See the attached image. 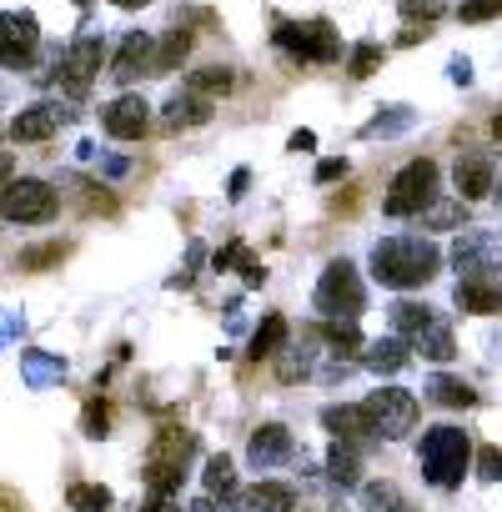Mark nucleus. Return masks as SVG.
I'll return each mask as SVG.
<instances>
[{
  "instance_id": "nucleus-1",
  "label": "nucleus",
  "mask_w": 502,
  "mask_h": 512,
  "mask_svg": "<svg viewBox=\"0 0 502 512\" xmlns=\"http://www.w3.org/2000/svg\"><path fill=\"white\" fill-rule=\"evenodd\" d=\"M442 267V251L427 236H387L372 246V277L392 292H412L422 282H432Z\"/></svg>"
},
{
  "instance_id": "nucleus-2",
  "label": "nucleus",
  "mask_w": 502,
  "mask_h": 512,
  "mask_svg": "<svg viewBox=\"0 0 502 512\" xmlns=\"http://www.w3.org/2000/svg\"><path fill=\"white\" fill-rule=\"evenodd\" d=\"M417 462H422V472H427V482L432 487H457L462 482V472H467V462H472V442H467V432L462 427H427L422 432V447H417Z\"/></svg>"
},
{
  "instance_id": "nucleus-3",
  "label": "nucleus",
  "mask_w": 502,
  "mask_h": 512,
  "mask_svg": "<svg viewBox=\"0 0 502 512\" xmlns=\"http://www.w3.org/2000/svg\"><path fill=\"white\" fill-rule=\"evenodd\" d=\"M432 201H437V161L417 156V161H407V166L392 176V186H387V196H382V211H387V216H422Z\"/></svg>"
},
{
  "instance_id": "nucleus-4",
  "label": "nucleus",
  "mask_w": 502,
  "mask_h": 512,
  "mask_svg": "<svg viewBox=\"0 0 502 512\" xmlns=\"http://www.w3.org/2000/svg\"><path fill=\"white\" fill-rule=\"evenodd\" d=\"M56 206H61L56 186H46V181H36V176H21V181L0 186V216L16 221V226H41V221L56 216Z\"/></svg>"
},
{
  "instance_id": "nucleus-5",
  "label": "nucleus",
  "mask_w": 502,
  "mask_h": 512,
  "mask_svg": "<svg viewBox=\"0 0 502 512\" xmlns=\"http://www.w3.org/2000/svg\"><path fill=\"white\" fill-rule=\"evenodd\" d=\"M362 302H367V292H362L357 267L352 262H332L322 272V282H317V312L322 317H357Z\"/></svg>"
},
{
  "instance_id": "nucleus-6",
  "label": "nucleus",
  "mask_w": 502,
  "mask_h": 512,
  "mask_svg": "<svg viewBox=\"0 0 502 512\" xmlns=\"http://www.w3.org/2000/svg\"><path fill=\"white\" fill-rule=\"evenodd\" d=\"M362 407H367V417H372V427H377L382 442H397V437H407L417 427V397L407 387H382Z\"/></svg>"
},
{
  "instance_id": "nucleus-7",
  "label": "nucleus",
  "mask_w": 502,
  "mask_h": 512,
  "mask_svg": "<svg viewBox=\"0 0 502 512\" xmlns=\"http://www.w3.org/2000/svg\"><path fill=\"white\" fill-rule=\"evenodd\" d=\"M277 46L292 51L297 61H337V56H342V41H337V31H332L327 21H307V26L282 21V26H277Z\"/></svg>"
},
{
  "instance_id": "nucleus-8",
  "label": "nucleus",
  "mask_w": 502,
  "mask_h": 512,
  "mask_svg": "<svg viewBox=\"0 0 502 512\" xmlns=\"http://www.w3.org/2000/svg\"><path fill=\"white\" fill-rule=\"evenodd\" d=\"M452 267L462 277H492V272H502V236L497 231H457Z\"/></svg>"
},
{
  "instance_id": "nucleus-9",
  "label": "nucleus",
  "mask_w": 502,
  "mask_h": 512,
  "mask_svg": "<svg viewBox=\"0 0 502 512\" xmlns=\"http://www.w3.org/2000/svg\"><path fill=\"white\" fill-rule=\"evenodd\" d=\"M36 46H41V26L31 11H0V66L11 71L31 66Z\"/></svg>"
},
{
  "instance_id": "nucleus-10",
  "label": "nucleus",
  "mask_w": 502,
  "mask_h": 512,
  "mask_svg": "<svg viewBox=\"0 0 502 512\" xmlns=\"http://www.w3.org/2000/svg\"><path fill=\"white\" fill-rule=\"evenodd\" d=\"M101 61H106V41L96 36V31H81L71 46H66V56H61V66H66V81H71V91L81 96L91 81H96V71H101Z\"/></svg>"
},
{
  "instance_id": "nucleus-11",
  "label": "nucleus",
  "mask_w": 502,
  "mask_h": 512,
  "mask_svg": "<svg viewBox=\"0 0 502 512\" xmlns=\"http://www.w3.org/2000/svg\"><path fill=\"white\" fill-rule=\"evenodd\" d=\"M151 126V106L141 96H116L111 106H101V131L116 141H141Z\"/></svg>"
},
{
  "instance_id": "nucleus-12",
  "label": "nucleus",
  "mask_w": 502,
  "mask_h": 512,
  "mask_svg": "<svg viewBox=\"0 0 502 512\" xmlns=\"http://www.w3.org/2000/svg\"><path fill=\"white\" fill-rule=\"evenodd\" d=\"M66 121H71V111H66L61 101H36V106H26V111L11 121V136H16V141H51Z\"/></svg>"
},
{
  "instance_id": "nucleus-13",
  "label": "nucleus",
  "mask_w": 502,
  "mask_h": 512,
  "mask_svg": "<svg viewBox=\"0 0 502 512\" xmlns=\"http://www.w3.org/2000/svg\"><path fill=\"white\" fill-rule=\"evenodd\" d=\"M322 427L337 437V442H377V427H372V417H367V407L357 402H332V407H322Z\"/></svg>"
},
{
  "instance_id": "nucleus-14",
  "label": "nucleus",
  "mask_w": 502,
  "mask_h": 512,
  "mask_svg": "<svg viewBox=\"0 0 502 512\" xmlns=\"http://www.w3.org/2000/svg\"><path fill=\"white\" fill-rule=\"evenodd\" d=\"M151 56H156V41H151L146 31H131V36L121 41L116 61H111V81H116V86H131L136 76H151Z\"/></svg>"
},
{
  "instance_id": "nucleus-15",
  "label": "nucleus",
  "mask_w": 502,
  "mask_h": 512,
  "mask_svg": "<svg viewBox=\"0 0 502 512\" xmlns=\"http://www.w3.org/2000/svg\"><path fill=\"white\" fill-rule=\"evenodd\" d=\"M287 457H292V432L282 422H267V427L251 432V442H246V462L251 467H282Z\"/></svg>"
},
{
  "instance_id": "nucleus-16",
  "label": "nucleus",
  "mask_w": 502,
  "mask_h": 512,
  "mask_svg": "<svg viewBox=\"0 0 502 512\" xmlns=\"http://www.w3.org/2000/svg\"><path fill=\"white\" fill-rule=\"evenodd\" d=\"M457 312H472V317H502V282H487V277H462L457 292H452Z\"/></svg>"
},
{
  "instance_id": "nucleus-17",
  "label": "nucleus",
  "mask_w": 502,
  "mask_h": 512,
  "mask_svg": "<svg viewBox=\"0 0 502 512\" xmlns=\"http://www.w3.org/2000/svg\"><path fill=\"white\" fill-rule=\"evenodd\" d=\"M452 186H457V196L462 201H482L497 181H492V161L487 156H477V151H467V156H457V166H452Z\"/></svg>"
},
{
  "instance_id": "nucleus-18",
  "label": "nucleus",
  "mask_w": 502,
  "mask_h": 512,
  "mask_svg": "<svg viewBox=\"0 0 502 512\" xmlns=\"http://www.w3.org/2000/svg\"><path fill=\"white\" fill-rule=\"evenodd\" d=\"M161 121H166V131H191V126H206V121H211V96L176 91V96L161 106Z\"/></svg>"
},
{
  "instance_id": "nucleus-19",
  "label": "nucleus",
  "mask_w": 502,
  "mask_h": 512,
  "mask_svg": "<svg viewBox=\"0 0 502 512\" xmlns=\"http://www.w3.org/2000/svg\"><path fill=\"white\" fill-rule=\"evenodd\" d=\"M407 362H412V347H407V337H397V332L362 347V367L377 372V377H392V372H402Z\"/></svg>"
},
{
  "instance_id": "nucleus-20",
  "label": "nucleus",
  "mask_w": 502,
  "mask_h": 512,
  "mask_svg": "<svg viewBox=\"0 0 502 512\" xmlns=\"http://www.w3.org/2000/svg\"><path fill=\"white\" fill-rule=\"evenodd\" d=\"M201 482H206V492H211V497H221V512H241L236 467H231V457H226V452H221V457H206V472H201Z\"/></svg>"
},
{
  "instance_id": "nucleus-21",
  "label": "nucleus",
  "mask_w": 502,
  "mask_h": 512,
  "mask_svg": "<svg viewBox=\"0 0 502 512\" xmlns=\"http://www.w3.org/2000/svg\"><path fill=\"white\" fill-rule=\"evenodd\" d=\"M241 512H297V492L287 482H257L241 492Z\"/></svg>"
},
{
  "instance_id": "nucleus-22",
  "label": "nucleus",
  "mask_w": 502,
  "mask_h": 512,
  "mask_svg": "<svg viewBox=\"0 0 502 512\" xmlns=\"http://www.w3.org/2000/svg\"><path fill=\"white\" fill-rule=\"evenodd\" d=\"M191 457H196V432H186V427H166V432H156V442H151V462L186 467Z\"/></svg>"
},
{
  "instance_id": "nucleus-23",
  "label": "nucleus",
  "mask_w": 502,
  "mask_h": 512,
  "mask_svg": "<svg viewBox=\"0 0 502 512\" xmlns=\"http://www.w3.org/2000/svg\"><path fill=\"white\" fill-rule=\"evenodd\" d=\"M186 51H191V31H186V26L166 31L161 46H156V56H151V76H171V71L186 61Z\"/></svg>"
},
{
  "instance_id": "nucleus-24",
  "label": "nucleus",
  "mask_w": 502,
  "mask_h": 512,
  "mask_svg": "<svg viewBox=\"0 0 502 512\" xmlns=\"http://www.w3.org/2000/svg\"><path fill=\"white\" fill-rule=\"evenodd\" d=\"M277 362V377L282 382H302V377H312V362H317V352H312V342H282V352L272 357Z\"/></svg>"
},
{
  "instance_id": "nucleus-25",
  "label": "nucleus",
  "mask_w": 502,
  "mask_h": 512,
  "mask_svg": "<svg viewBox=\"0 0 502 512\" xmlns=\"http://www.w3.org/2000/svg\"><path fill=\"white\" fill-rule=\"evenodd\" d=\"M412 352H422L427 362H452V357H457V342H452V332H447L442 322H432V327H422V332L412 337Z\"/></svg>"
},
{
  "instance_id": "nucleus-26",
  "label": "nucleus",
  "mask_w": 502,
  "mask_h": 512,
  "mask_svg": "<svg viewBox=\"0 0 502 512\" xmlns=\"http://www.w3.org/2000/svg\"><path fill=\"white\" fill-rule=\"evenodd\" d=\"M362 457H357V447L352 442H332V452H327V477L337 482V487H357L362 477Z\"/></svg>"
},
{
  "instance_id": "nucleus-27",
  "label": "nucleus",
  "mask_w": 502,
  "mask_h": 512,
  "mask_svg": "<svg viewBox=\"0 0 502 512\" xmlns=\"http://www.w3.org/2000/svg\"><path fill=\"white\" fill-rule=\"evenodd\" d=\"M437 322V312L427 307V302H397L392 307V332L397 337H417L422 327H432Z\"/></svg>"
},
{
  "instance_id": "nucleus-28",
  "label": "nucleus",
  "mask_w": 502,
  "mask_h": 512,
  "mask_svg": "<svg viewBox=\"0 0 502 512\" xmlns=\"http://www.w3.org/2000/svg\"><path fill=\"white\" fill-rule=\"evenodd\" d=\"M362 512H412L397 482H367L362 487Z\"/></svg>"
},
{
  "instance_id": "nucleus-29",
  "label": "nucleus",
  "mask_w": 502,
  "mask_h": 512,
  "mask_svg": "<svg viewBox=\"0 0 502 512\" xmlns=\"http://www.w3.org/2000/svg\"><path fill=\"white\" fill-rule=\"evenodd\" d=\"M236 86V76H231V66H201V71H191V81H186V91H196V96H226Z\"/></svg>"
},
{
  "instance_id": "nucleus-30",
  "label": "nucleus",
  "mask_w": 502,
  "mask_h": 512,
  "mask_svg": "<svg viewBox=\"0 0 502 512\" xmlns=\"http://www.w3.org/2000/svg\"><path fill=\"white\" fill-rule=\"evenodd\" d=\"M282 342H287V317L272 312V317L257 327V337H251V357H257V362H262V357H277Z\"/></svg>"
},
{
  "instance_id": "nucleus-31",
  "label": "nucleus",
  "mask_w": 502,
  "mask_h": 512,
  "mask_svg": "<svg viewBox=\"0 0 502 512\" xmlns=\"http://www.w3.org/2000/svg\"><path fill=\"white\" fill-rule=\"evenodd\" d=\"M322 337H327V347H337V352H357V347H367L362 332H357V317H327V322H322Z\"/></svg>"
},
{
  "instance_id": "nucleus-32",
  "label": "nucleus",
  "mask_w": 502,
  "mask_h": 512,
  "mask_svg": "<svg viewBox=\"0 0 502 512\" xmlns=\"http://www.w3.org/2000/svg\"><path fill=\"white\" fill-rule=\"evenodd\" d=\"M21 372H26L31 387H46V382H61L66 362L61 357H41V352H21Z\"/></svg>"
},
{
  "instance_id": "nucleus-33",
  "label": "nucleus",
  "mask_w": 502,
  "mask_h": 512,
  "mask_svg": "<svg viewBox=\"0 0 502 512\" xmlns=\"http://www.w3.org/2000/svg\"><path fill=\"white\" fill-rule=\"evenodd\" d=\"M427 392H432V402H442V407H472V402H477V392H472L467 382H457V377H432Z\"/></svg>"
},
{
  "instance_id": "nucleus-34",
  "label": "nucleus",
  "mask_w": 502,
  "mask_h": 512,
  "mask_svg": "<svg viewBox=\"0 0 502 512\" xmlns=\"http://www.w3.org/2000/svg\"><path fill=\"white\" fill-rule=\"evenodd\" d=\"M66 502H71V512H106V507H111V487H101V482H76V487L66 492Z\"/></svg>"
},
{
  "instance_id": "nucleus-35",
  "label": "nucleus",
  "mask_w": 502,
  "mask_h": 512,
  "mask_svg": "<svg viewBox=\"0 0 502 512\" xmlns=\"http://www.w3.org/2000/svg\"><path fill=\"white\" fill-rule=\"evenodd\" d=\"M412 121H417V116H412L407 106H387L382 116H372V121L362 126V136H402Z\"/></svg>"
},
{
  "instance_id": "nucleus-36",
  "label": "nucleus",
  "mask_w": 502,
  "mask_h": 512,
  "mask_svg": "<svg viewBox=\"0 0 502 512\" xmlns=\"http://www.w3.org/2000/svg\"><path fill=\"white\" fill-rule=\"evenodd\" d=\"M462 216H467V201L457 196V201H432L427 211H422V226L427 231H447V226H462Z\"/></svg>"
},
{
  "instance_id": "nucleus-37",
  "label": "nucleus",
  "mask_w": 502,
  "mask_h": 512,
  "mask_svg": "<svg viewBox=\"0 0 502 512\" xmlns=\"http://www.w3.org/2000/svg\"><path fill=\"white\" fill-rule=\"evenodd\" d=\"M181 477H186V467L146 462V487H151V497H176V492H181Z\"/></svg>"
},
{
  "instance_id": "nucleus-38",
  "label": "nucleus",
  "mask_w": 502,
  "mask_h": 512,
  "mask_svg": "<svg viewBox=\"0 0 502 512\" xmlns=\"http://www.w3.org/2000/svg\"><path fill=\"white\" fill-rule=\"evenodd\" d=\"M377 66H382V46H377V41H362V46L352 51V61H347V71H352L357 81H362V76H372Z\"/></svg>"
},
{
  "instance_id": "nucleus-39",
  "label": "nucleus",
  "mask_w": 502,
  "mask_h": 512,
  "mask_svg": "<svg viewBox=\"0 0 502 512\" xmlns=\"http://www.w3.org/2000/svg\"><path fill=\"white\" fill-rule=\"evenodd\" d=\"M106 427H111V407H106L101 397H91L86 412H81V432H86V437H106Z\"/></svg>"
},
{
  "instance_id": "nucleus-40",
  "label": "nucleus",
  "mask_w": 502,
  "mask_h": 512,
  "mask_svg": "<svg viewBox=\"0 0 502 512\" xmlns=\"http://www.w3.org/2000/svg\"><path fill=\"white\" fill-rule=\"evenodd\" d=\"M492 16H502V0H462V11H457V21H467V26H482Z\"/></svg>"
},
{
  "instance_id": "nucleus-41",
  "label": "nucleus",
  "mask_w": 502,
  "mask_h": 512,
  "mask_svg": "<svg viewBox=\"0 0 502 512\" xmlns=\"http://www.w3.org/2000/svg\"><path fill=\"white\" fill-rule=\"evenodd\" d=\"M477 477L482 482H502V452L497 447H477Z\"/></svg>"
},
{
  "instance_id": "nucleus-42",
  "label": "nucleus",
  "mask_w": 502,
  "mask_h": 512,
  "mask_svg": "<svg viewBox=\"0 0 502 512\" xmlns=\"http://www.w3.org/2000/svg\"><path fill=\"white\" fill-rule=\"evenodd\" d=\"M407 21H437L442 16V0H397Z\"/></svg>"
},
{
  "instance_id": "nucleus-43",
  "label": "nucleus",
  "mask_w": 502,
  "mask_h": 512,
  "mask_svg": "<svg viewBox=\"0 0 502 512\" xmlns=\"http://www.w3.org/2000/svg\"><path fill=\"white\" fill-rule=\"evenodd\" d=\"M236 267H241V277H246V287H262L267 282V272H262V262L251 256L246 246H241V256H236Z\"/></svg>"
},
{
  "instance_id": "nucleus-44",
  "label": "nucleus",
  "mask_w": 502,
  "mask_h": 512,
  "mask_svg": "<svg viewBox=\"0 0 502 512\" xmlns=\"http://www.w3.org/2000/svg\"><path fill=\"white\" fill-rule=\"evenodd\" d=\"M447 76H452L457 86H467V81H472V61H467V56H452V61H447Z\"/></svg>"
},
{
  "instance_id": "nucleus-45",
  "label": "nucleus",
  "mask_w": 502,
  "mask_h": 512,
  "mask_svg": "<svg viewBox=\"0 0 502 512\" xmlns=\"http://www.w3.org/2000/svg\"><path fill=\"white\" fill-rule=\"evenodd\" d=\"M347 176V161H322L317 166V181H342Z\"/></svg>"
},
{
  "instance_id": "nucleus-46",
  "label": "nucleus",
  "mask_w": 502,
  "mask_h": 512,
  "mask_svg": "<svg viewBox=\"0 0 502 512\" xmlns=\"http://www.w3.org/2000/svg\"><path fill=\"white\" fill-rule=\"evenodd\" d=\"M61 256V246H46V251H26V267H46V262H56Z\"/></svg>"
},
{
  "instance_id": "nucleus-47",
  "label": "nucleus",
  "mask_w": 502,
  "mask_h": 512,
  "mask_svg": "<svg viewBox=\"0 0 502 512\" xmlns=\"http://www.w3.org/2000/svg\"><path fill=\"white\" fill-rule=\"evenodd\" d=\"M312 146H317V136H312V131H297V136L287 141V151H312Z\"/></svg>"
},
{
  "instance_id": "nucleus-48",
  "label": "nucleus",
  "mask_w": 502,
  "mask_h": 512,
  "mask_svg": "<svg viewBox=\"0 0 502 512\" xmlns=\"http://www.w3.org/2000/svg\"><path fill=\"white\" fill-rule=\"evenodd\" d=\"M246 181H251V171H231V191H226V196H231V201L246 196Z\"/></svg>"
},
{
  "instance_id": "nucleus-49",
  "label": "nucleus",
  "mask_w": 502,
  "mask_h": 512,
  "mask_svg": "<svg viewBox=\"0 0 502 512\" xmlns=\"http://www.w3.org/2000/svg\"><path fill=\"white\" fill-rule=\"evenodd\" d=\"M181 512H216V497H211V492H206V497H191Z\"/></svg>"
},
{
  "instance_id": "nucleus-50",
  "label": "nucleus",
  "mask_w": 502,
  "mask_h": 512,
  "mask_svg": "<svg viewBox=\"0 0 502 512\" xmlns=\"http://www.w3.org/2000/svg\"><path fill=\"white\" fill-rule=\"evenodd\" d=\"M196 262H201V246H191V267H196ZM171 287H191V272H176Z\"/></svg>"
},
{
  "instance_id": "nucleus-51",
  "label": "nucleus",
  "mask_w": 502,
  "mask_h": 512,
  "mask_svg": "<svg viewBox=\"0 0 502 512\" xmlns=\"http://www.w3.org/2000/svg\"><path fill=\"white\" fill-rule=\"evenodd\" d=\"M141 512H181V507H176V502H171V497H151V502H146V507H141Z\"/></svg>"
},
{
  "instance_id": "nucleus-52",
  "label": "nucleus",
  "mask_w": 502,
  "mask_h": 512,
  "mask_svg": "<svg viewBox=\"0 0 502 512\" xmlns=\"http://www.w3.org/2000/svg\"><path fill=\"white\" fill-rule=\"evenodd\" d=\"M492 136H497V141H502V116H492Z\"/></svg>"
},
{
  "instance_id": "nucleus-53",
  "label": "nucleus",
  "mask_w": 502,
  "mask_h": 512,
  "mask_svg": "<svg viewBox=\"0 0 502 512\" xmlns=\"http://www.w3.org/2000/svg\"><path fill=\"white\" fill-rule=\"evenodd\" d=\"M492 191H497V186H492ZM497 201H502V191H497Z\"/></svg>"
},
{
  "instance_id": "nucleus-54",
  "label": "nucleus",
  "mask_w": 502,
  "mask_h": 512,
  "mask_svg": "<svg viewBox=\"0 0 502 512\" xmlns=\"http://www.w3.org/2000/svg\"><path fill=\"white\" fill-rule=\"evenodd\" d=\"M81 6H86V0H81Z\"/></svg>"
}]
</instances>
